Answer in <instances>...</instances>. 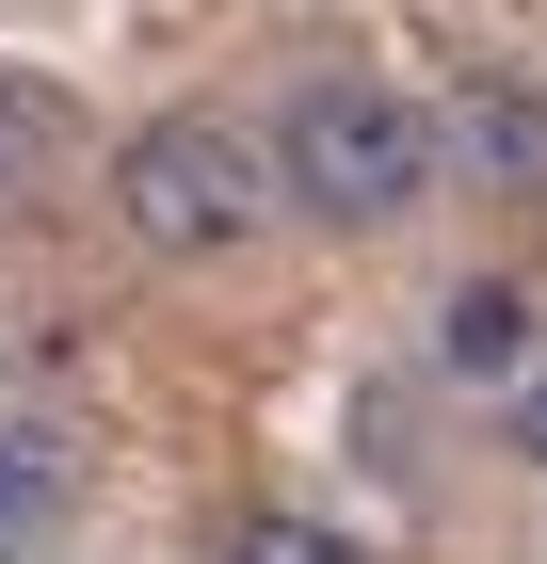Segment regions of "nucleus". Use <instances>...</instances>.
I'll return each mask as SVG.
<instances>
[{
    "label": "nucleus",
    "mask_w": 547,
    "mask_h": 564,
    "mask_svg": "<svg viewBox=\"0 0 547 564\" xmlns=\"http://www.w3.org/2000/svg\"><path fill=\"white\" fill-rule=\"evenodd\" d=\"M435 162H451V130H435L403 82H354V65H322V82L274 113V177H291V210L338 226V242L419 226L435 210Z\"/></svg>",
    "instance_id": "obj_1"
},
{
    "label": "nucleus",
    "mask_w": 547,
    "mask_h": 564,
    "mask_svg": "<svg viewBox=\"0 0 547 564\" xmlns=\"http://www.w3.org/2000/svg\"><path fill=\"white\" fill-rule=\"evenodd\" d=\"M274 210H291L274 130H226V113H145V130L113 145V226L145 242V259H177V274L242 259Z\"/></svg>",
    "instance_id": "obj_2"
},
{
    "label": "nucleus",
    "mask_w": 547,
    "mask_h": 564,
    "mask_svg": "<svg viewBox=\"0 0 547 564\" xmlns=\"http://www.w3.org/2000/svg\"><path fill=\"white\" fill-rule=\"evenodd\" d=\"M65 517H81V435L33 420V403H0V564L65 549Z\"/></svg>",
    "instance_id": "obj_3"
},
{
    "label": "nucleus",
    "mask_w": 547,
    "mask_h": 564,
    "mask_svg": "<svg viewBox=\"0 0 547 564\" xmlns=\"http://www.w3.org/2000/svg\"><path fill=\"white\" fill-rule=\"evenodd\" d=\"M65 177H81V113H65V82L0 65V226H33Z\"/></svg>",
    "instance_id": "obj_4"
},
{
    "label": "nucleus",
    "mask_w": 547,
    "mask_h": 564,
    "mask_svg": "<svg viewBox=\"0 0 547 564\" xmlns=\"http://www.w3.org/2000/svg\"><path fill=\"white\" fill-rule=\"evenodd\" d=\"M435 371H451V388H532L547 355H532V291H483V274H467L451 306H435Z\"/></svg>",
    "instance_id": "obj_5"
},
{
    "label": "nucleus",
    "mask_w": 547,
    "mask_h": 564,
    "mask_svg": "<svg viewBox=\"0 0 547 564\" xmlns=\"http://www.w3.org/2000/svg\"><path fill=\"white\" fill-rule=\"evenodd\" d=\"M451 162L483 177V194H547V97L467 82V97H451Z\"/></svg>",
    "instance_id": "obj_6"
},
{
    "label": "nucleus",
    "mask_w": 547,
    "mask_h": 564,
    "mask_svg": "<svg viewBox=\"0 0 547 564\" xmlns=\"http://www.w3.org/2000/svg\"><path fill=\"white\" fill-rule=\"evenodd\" d=\"M226 564H371L338 517H306V500H258V517H226Z\"/></svg>",
    "instance_id": "obj_7"
},
{
    "label": "nucleus",
    "mask_w": 547,
    "mask_h": 564,
    "mask_svg": "<svg viewBox=\"0 0 547 564\" xmlns=\"http://www.w3.org/2000/svg\"><path fill=\"white\" fill-rule=\"evenodd\" d=\"M500 435H515V452L547 468V371H532V388H500Z\"/></svg>",
    "instance_id": "obj_8"
}]
</instances>
